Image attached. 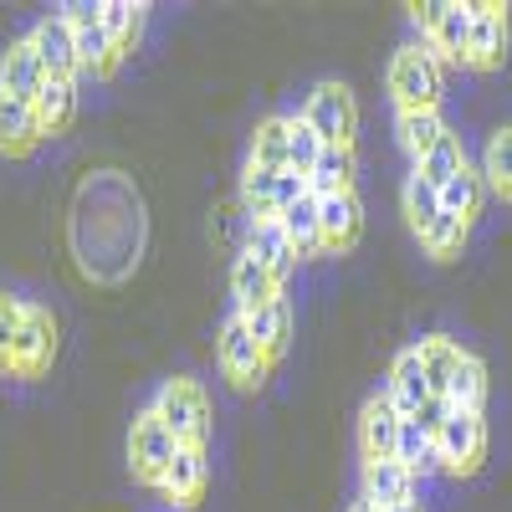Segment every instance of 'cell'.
Segmentation results:
<instances>
[{"mask_svg":"<svg viewBox=\"0 0 512 512\" xmlns=\"http://www.w3.org/2000/svg\"><path fill=\"white\" fill-rule=\"evenodd\" d=\"M72 210L98 216V226H88V221H72L67 226L72 256H77L82 277H93V282H123L128 272L139 267L144 236H149L139 190L128 185L123 169H93V175L77 185Z\"/></svg>","mask_w":512,"mask_h":512,"instance_id":"6da1fadb","label":"cell"},{"mask_svg":"<svg viewBox=\"0 0 512 512\" xmlns=\"http://www.w3.org/2000/svg\"><path fill=\"white\" fill-rule=\"evenodd\" d=\"M410 21L420 31V47L441 67H466V57H472V6L466 0H420V6H410Z\"/></svg>","mask_w":512,"mask_h":512,"instance_id":"7a4b0ae2","label":"cell"},{"mask_svg":"<svg viewBox=\"0 0 512 512\" xmlns=\"http://www.w3.org/2000/svg\"><path fill=\"white\" fill-rule=\"evenodd\" d=\"M390 103L395 113H441V93H446V77L441 62L420 47V41H405V47L390 57Z\"/></svg>","mask_w":512,"mask_h":512,"instance_id":"3957f363","label":"cell"},{"mask_svg":"<svg viewBox=\"0 0 512 512\" xmlns=\"http://www.w3.org/2000/svg\"><path fill=\"white\" fill-rule=\"evenodd\" d=\"M149 410L164 420V431L175 436L180 446H200L205 451V441H210V395H205L200 379H190V374L164 379Z\"/></svg>","mask_w":512,"mask_h":512,"instance_id":"277c9868","label":"cell"},{"mask_svg":"<svg viewBox=\"0 0 512 512\" xmlns=\"http://www.w3.org/2000/svg\"><path fill=\"white\" fill-rule=\"evenodd\" d=\"M436 451H441V472L472 477L487 461V420H482V410H451L446 425L436 431Z\"/></svg>","mask_w":512,"mask_h":512,"instance_id":"5b68a950","label":"cell"},{"mask_svg":"<svg viewBox=\"0 0 512 512\" xmlns=\"http://www.w3.org/2000/svg\"><path fill=\"white\" fill-rule=\"evenodd\" d=\"M62 21H67V31H72V47H77L82 72H93V77L108 82V77L118 72V57H113L108 31H103V0H67Z\"/></svg>","mask_w":512,"mask_h":512,"instance_id":"8992f818","label":"cell"},{"mask_svg":"<svg viewBox=\"0 0 512 512\" xmlns=\"http://www.w3.org/2000/svg\"><path fill=\"white\" fill-rule=\"evenodd\" d=\"M303 118L313 123V134L323 144H338V149H354V134H359V103L344 82H318L303 103Z\"/></svg>","mask_w":512,"mask_h":512,"instance_id":"52a82bcc","label":"cell"},{"mask_svg":"<svg viewBox=\"0 0 512 512\" xmlns=\"http://www.w3.org/2000/svg\"><path fill=\"white\" fill-rule=\"evenodd\" d=\"M216 359H221V369H226V379L236 384V390H262L267 374H272V364L262 359V349H256V338L246 333V318H241V313H231V318L221 323Z\"/></svg>","mask_w":512,"mask_h":512,"instance_id":"ba28073f","label":"cell"},{"mask_svg":"<svg viewBox=\"0 0 512 512\" xmlns=\"http://www.w3.org/2000/svg\"><path fill=\"white\" fill-rule=\"evenodd\" d=\"M175 451H180V441L164 431V420L154 410H144L134 420V431H128V472H134V482H144V487H159V477H164V466L175 461Z\"/></svg>","mask_w":512,"mask_h":512,"instance_id":"9c48e42d","label":"cell"},{"mask_svg":"<svg viewBox=\"0 0 512 512\" xmlns=\"http://www.w3.org/2000/svg\"><path fill=\"white\" fill-rule=\"evenodd\" d=\"M57 364V313L26 303L21 313V333H16V374L11 379H41Z\"/></svg>","mask_w":512,"mask_h":512,"instance_id":"30bf717a","label":"cell"},{"mask_svg":"<svg viewBox=\"0 0 512 512\" xmlns=\"http://www.w3.org/2000/svg\"><path fill=\"white\" fill-rule=\"evenodd\" d=\"M205 487H210V456L200 446H180L175 461L164 466V477H159V497L169 507H180V512H195L205 502Z\"/></svg>","mask_w":512,"mask_h":512,"instance_id":"8fae6325","label":"cell"},{"mask_svg":"<svg viewBox=\"0 0 512 512\" xmlns=\"http://www.w3.org/2000/svg\"><path fill=\"white\" fill-rule=\"evenodd\" d=\"M364 236V205L354 190H338V195H323L318 200V241L328 256H344L354 251Z\"/></svg>","mask_w":512,"mask_h":512,"instance_id":"7c38bea8","label":"cell"},{"mask_svg":"<svg viewBox=\"0 0 512 512\" xmlns=\"http://www.w3.org/2000/svg\"><path fill=\"white\" fill-rule=\"evenodd\" d=\"M507 6L497 0H472V57L466 67L472 72H497L507 62Z\"/></svg>","mask_w":512,"mask_h":512,"instance_id":"4fadbf2b","label":"cell"},{"mask_svg":"<svg viewBox=\"0 0 512 512\" xmlns=\"http://www.w3.org/2000/svg\"><path fill=\"white\" fill-rule=\"evenodd\" d=\"M26 41H31V52H36V62H41V72H47V77H67V82L82 77V62H77V47H72V31H67L62 11L41 16Z\"/></svg>","mask_w":512,"mask_h":512,"instance_id":"5bb4252c","label":"cell"},{"mask_svg":"<svg viewBox=\"0 0 512 512\" xmlns=\"http://www.w3.org/2000/svg\"><path fill=\"white\" fill-rule=\"evenodd\" d=\"M400 410H395V400L390 395H369L364 400V410H359V456L364 461H390L395 456V446H400Z\"/></svg>","mask_w":512,"mask_h":512,"instance_id":"9a60e30c","label":"cell"},{"mask_svg":"<svg viewBox=\"0 0 512 512\" xmlns=\"http://www.w3.org/2000/svg\"><path fill=\"white\" fill-rule=\"evenodd\" d=\"M231 297H236V308H231V313L246 318V313H256V308L277 303V297H282V282H277V277H272V272L241 246V256L231 262Z\"/></svg>","mask_w":512,"mask_h":512,"instance_id":"2e32d148","label":"cell"},{"mask_svg":"<svg viewBox=\"0 0 512 512\" xmlns=\"http://www.w3.org/2000/svg\"><path fill=\"white\" fill-rule=\"evenodd\" d=\"M359 497L374 502L379 512H390L400 502L415 497V477L405 472V466L390 456V461H364V472H359Z\"/></svg>","mask_w":512,"mask_h":512,"instance_id":"e0dca14e","label":"cell"},{"mask_svg":"<svg viewBox=\"0 0 512 512\" xmlns=\"http://www.w3.org/2000/svg\"><path fill=\"white\" fill-rule=\"evenodd\" d=\"M41 82H47V72H41L31 41L26 36L11 41V52L0 57V98H6V103H36Z\"/></svg>","mask_w":512,"mask_h":512,"instance_id":"ac0fdd59","label":"cell"},{"mask_svg":"<svg viewBox=\"0 0 512 512\" xmlns=\"http://www.w3.org/2000/svg\"><path fill=\"white\" fill-rule=\"evenodd\" d=\"M31 113H36L41 139H62L67 128L77 123V82L47 77V82H41V93H36V103H31Z\"/></svg>","mask_w":512,"mask_h":512,"instance_id":"d6986e66","label":"cell"},{"mask_svg":"<svg viewBox=\"0 0 512 512\" xmlns=\"http://www.w3.org/2000/svg\"><path fill=\"white\" fill-rule=\"evenodd\" d=\"M384 395L395 400L400 415H415L425 400H431V379H425V364H420L415 344L395 354V364H390V390H384Z\"/></svg>","mask_w":512,"mask_h":512,"instance_id":"ffe728a7","label":"cell"},{"mask_svg":"<svg viewBox=\"0 0 512 512\" xmlns=\"http://www.w3.org/2000/svg\"><path fill=\"white\" fill-rule=\"evenodd\" d=\"M144 11H149V6H139V0H103V31H108V47H113L118 67L139 52Z\"/></svg>","mask_w":512,"mask_h":512,"instance_id":"44dd1931","label":"cell"},{"mask_svg":"<svg viewBox=\"0 0 512 512\" xmlns=\"http://www.w3.org/2000/svg\"><path fill=\"white\" fill-rule=\"evenodd\" d=\"M246 251L262 262L277 282H287L292 277V267H297V251H292V241H287V231H282V221H256L251 231H246Z\"/></svg>","mask_w":512,"mask_h":512,"instance_id":"7402d4cb","label":"cell"},{"mask_svg":"<svg viewBox=\"0 0 512 512\" xmlns=\"http://www.w3.org/2000/svg\"><path fill=\"white\" fill-rule=\"evenodd\" d=\"M246 333L256 338L262 359L277 364V359L287 354V338H292V308H287V297H277V303L256 308V313H246Z\"/></svg>","mask_w":512,"mask_h":512,"instance_id":"603a6c76","label":"cell"},{"mask_svg":"<svg viewBox=\"0 0 512 512\" xmlns=\"http://www.w3.org/2000/svg\"><path fill=\"white\" fill-rule=\"evenodd\" d=\"M41 144V128H36V113L31 103H6L0 98V154L6 159H31Z\"/></svg>","mask_w":512,"mask_h":512,"instance_id":"cb8c5ba5","label":"cell"},{"mask_svg":"<svg viewBox=\"0 0 512 512\" xmlns=\"http://www.w3.org/2000/svg\"><path fill=\"white\" fill-rule=\"evenodd\" d=\"M415 354H420V364H425V379H431V395L446 400V390H451V379H456L466 349L456 344V338H446V333H425L420 344H415Z\"/></svg>","mask_w":512,"mask_h":512,"instance_id":"d4e9b609","label":"cell"},{"mask_svg":"<svg viewBox=\"0 0 512 512\" xmlns=\"http://www.w3.org/2000/svg\"><path fill=\"white\" fill-rule=\"evenodd\" d=\"M482 200H487V180H482V169L466 159V164H461V175L441 190V210H446V216H456L466 231H472V221L482 216Z\"/></svg>","mask_w":512,"mask_h":512,"instance_id":"484cf974","label":"cell"},{"mask_svg":"<svg viewBox=\"0 0 512 512\" xmlns=\"http://www.w3.org/2000/svg\"><path fill=\"white\" fill-rule=\"evenodd\" d=\"M400 210H405V226L415 231V241H425V236H431V226L446 216V210H441V190H431L420 175H405V185H400Z\"/></svg>","mask_w":512,"mask_h":512,"instance_id":"4316f807","label":"cell"},{"mask_svg":"<svg viewBox=\"0 0 512 512\" xmlns=\"http://www.w3.org/2000/svg\"><path fill=\"white\" fill-rule=\"evenodd\" d=\"M446 134H451V128H446L441 113H395V139H400V149L410 154V164L425 159Z\"/></svg>","mask_w":512,"mask_h":512,"instance_id":"83f0119b","label":"cell"},{"mask_svg":"<svg viewBox=\"0 0 512 512\" xmlns=\"http://www.w3.org/2000/svg\"><path fill=\"white\" fill-rule=\"evenodd\" d=\"M277 221H282V231H287V241H292V251H297V262L323 251V241H318V195H313V190H308L303 200H292Z\"/></svg>","mask_w":512,"mask_h":512,"instance_id":"f1b7e54d","label":"cell"},{"mask_svg":"<svg viewBox=\"0 0 512 512\" xmlns=\"http://www.w3.org/2000/svg\"><path fill=\"white\" fill-rule=\"evenodd\" d=\"M308 190L323 200V195H338V190H354V149H338V144H323L318 164L308 169Z\"/></svg>","mask_w":512,"mask_h":512,"instance_id":"f546056e","label":"cell"},{"mask_svg":"<svg viewBox=\"0 0 512 512\" xmlns=\"http://www.w3.org/2000/svg\"><path fill=\"white\" fill-rule=\"evenodd\" d=\"M246 164L256 169H287V113H272L256 123V134H251V149H246Z\"/></svg>","mask_w":512,"mask_h":512,"instance_id":"4dcf8cb0","label":"cell"},{"mask_svg":"<svg viewBox=\"0 0 512 512\" xmlns=\"http://www.w3.org/2000/svg\"><path fill=\"white\" fill-rule=\"evenodd\" d=\"M461 164H466V144H461L456 134H446V139H441L431 154L410 164V175H420V180L431 185V190H446V185L461 175Z\"/></svg>","mask_w":512,"mask_h":512,"instance_id":"1f68e13d","label":"cell"},{"mask_svg":"<svg viewBox=\"0 0 512 512\" xmlns=\"http://www.w3.org/2000/svg\"><path fill=\"white\" fill-rule=\"evenodd\" d=\"M395 461L405 466V472L420 482V477H431V472H441V451H436V441L420 431L415 420H400V446H395Z\"/></svg>","mask_w":512,"mask_h":512,"instance_id":"d6a6232c","label":"cell"},{"mask_svg":"<svg viewBox=\"0 0 512 512\" xmlns=\"http://www.w3.org/2000/svg\"><path fill=\"white\" fill-rule=\"evenodd\" d=\"M241 205H246L251 226H256V221H277V169L246 164V169H241Z\"/></svg>","mask_w":512,"mask_h":512,"instance_id":"836d02e7","label":"cell"},{"mask_svg":"<svg viewBox=\"0 0 512 512\" xmlns=\"http://www.w3.org/2000/svg\"><path fill=\"white\" fill-rule=\"evenodd\" d=\"M446 400H451V410H482L487 405V364L472 349H466V359H461V369L451 379Z\"/></svg>","mask_w":512,"mask_h":512,"instance_id":"e575fe53","label":"cell"},{"mask_svg":"<svg viewBox=\"0 0 512 512\" xmlns=\"http://www.w3.org/2000/svg\"><path fill=\"white\" fill-rule=\"evenodd\" d=\"M482 180L497 200H512V128H497L482 154Z\"/></svg>","mask_w":512,"mask_h":512,"instance_id":"d590c367","label":"cell"},{"mask_svg":"<svg viewBox=\"0 0 512 512\" xmlns=\"http://www.w3.org/2000/svg\"><path fill=\"white\" fill-rule=\"evenodd\" d=\"M318 154H323V139L313 134V123L303 113H287V169L308 175V169L318 164Z\"/></svg>","mask_w":512,"mask_h":512,"instance_id":"8d00e7d4","label":"cell"},{"mask_svg":"<svg viewBox=\"0 0 512 512\" xmlns=\"http://www.w3.org/2000/svg\"><path fill=\"white\" fill-rule=\"evenodd\" d=\"M21 313H26V297L0 292V379H11V374H16V333H21Z\"/></svg>","mask_w":512,"mask_h":512,"instance_id":"74e56055","label":"cell"},{"mask_svg":"<svg viewBox=\"0 0 512 512\" xmlns=\"http://www.w3.org/2000/svg\"><path fill=\"white\" fill-rule=\"evenodd\" d=\"M466 236H472V231H466L456 216H441L420 246H425V256H436V262H456V256L466 251Z\"/></svg>","mask_w":512,"mask_h":512,"instance_id":"f35d334b","label":"cell"},{"mask_svg":"<svg viewBox=\"0 0 512 512\" xmlns=\"http://www.w3.org/2000/svg\"><path fill=\"white\" fill-rule=\"evenodd\" d=\"M446 415H451V400H441V395H431V400H425L415 415H405V420H415L420 425V431L425 436H431L436 441V431H441V425H446Z\"/></svg>","mask_w":512,"mask_h":512,"instance_id":"ab89813d","label":"cell"},{"mask_svg":"<svg viewBox=\"0 0 512 512\" xmlns=\"http://www.w3.org/2000/svg\"><path fill=\"white\" fill-rule=\"evenodd\" d=\"M308 195V175H297V169H282L277 175V216L292 205V200H303Z\"/></svg>","mask_w":512,"mask_h":512,"instance_id":"60d3db41","label":"cell"},{"mask_svg":"<svg viewBox=\"0 0 512 512\" xmlns=\"http://www.w3.org/2000/svg\"><path fill=\"white\" fill-rule=\"evenodd\" d=\"M349 512H379V507H374V502H364V497H359V502H349Z\"/></svg>","mask_w":512,"mask_h":512,"instance_id":"b9f144b4","label":"cell"},{"mask_svg":"<svg viewBox=\"0 0 512 512\" xmlns=\"http://www.w3.org/2000/svg\"><path fill=\"white\" fill-rule=\"evenodd\" d=\"M390 512H420V502L410 497V502H400V507H390Z\"/></svg>","mask_w":512,"mask_h":512,"instance_id":"7bdbcfd3","label":"cell"}]
</instances>
